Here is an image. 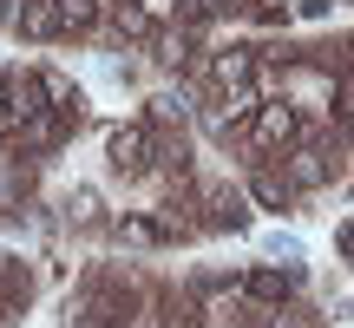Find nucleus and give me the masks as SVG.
<instances>
[{
  "instance_id": "obj_5",
  "label": "nucleus",
  "mask_w": 354,
  "mask_h": 328,
  "mask_svg": "<svg viewBox=\"0 0 354 328\" xmlns=\"http://www.w3.org/2000/svg\"><path fill=\"white\" fill-rule=\"evenodd\" d=\"M250 79H256V53L250 46H223L210 60V86L216 92H223V86H250Z\"/></svg>"
},
{
  "instance_id": "obj_14",
  "label": "nucleus",
  "mask_w": 354,
  "mask_h": 328,
  "mask_svg": "<svg viewBox=\"0 0 354 328\" xmlns=\"http://www.w3.org/2000/svg\"><path fill=\"white\" fill-rule=\"evenodd\" d=\"M342 66H354V33H348V39H342Z\"/></svg>"
},
{
  "instance_id": "obj_11",
  "label": "nucleus",
  "mask_w": 354,
  "mask_h": 328,
  "mask_svg": "<svg viewBox=\"0 0 354 328\" xmlns=\"http://www.w3.org/2000/svg\"><path fill=\"white\" fill-rule=\"evenodd\" d=\"M13 125V73H0V138H7Z\"/></svg>"
},
{
  "instance_id": "obj_12",
  "label": "nucleus",
  "mask_w": 354,
  "mask_h": 328,
  "mask_svg": "<svg viewBox=\"0 0 354 328\" xmlns=\"http://www.w3.org/2000/svg\"><path fill=\"white\" fill-rule=\"evenodd\" d=\"M99 210V190H73V217H92Z\"/></svg>"
},
{
  "instance_id": "obj_8",
  "label": "nucleus",
  "mask_w": 354,
  "mask_h": 328,
  "mask_svg": "<svg viewBox=\"0 0 354 328\" xmlns=\"http://www.w3.org/2000/svg\"><path fill=\"white\" fill-rule=\"evenodd\" d=\"M105 20V0H59V33H92Z\"/></svg>"
},
{
  "instance_id": "obj_6",
  "label": "nucleus",
  "mask_w": 354,
  "mask_h": 328,
  "mask_svg": "<svg viewBox=\"0 0 354 328\" xmlns=\"http://www.w3.org/2000/svg\"><path fill=\"white\" fill-rule=\"evenodd\" d=\"M20 33L26 39H59V0H20Z\"/></svg>"
},
{
  "instance_id": "obj_13",
  "label": "nucleus",
  "mask_w": 354,
  "mask_h": 328,
  "mask_svg": "<svg viewBox=\"0 0 354 328\" xmlns=\"http://www.w3.org/2000/svg\"><path fill=\"white\" fill-rule=\"evenodd\" d=\"M335 243H342V256L354 263V224H342V237H335Z\"/></svg>"
},
{
  "instance_id": "obj_3",
  "label": "nucleus",
  "mask_w": 354,
  "mask_h": 328,
  "mask_svg": "<svg viewBox=\"0 0 354 328\" xmlns=\"http://www.w3.org/2000/svg\"><path fill=\"white\" fill-rule=\"evenodd\" d=\"M250 197L263 203V210H289V203L302 197V190L289 184V171H282V164H269V158H256V171H250Z\"/></svg>"
},
{
  "instance_id": "obj_1",
  "label": "nucleus",
  "mask_w": 354,
  "mask_h": 328,
  "mask_svg": "<svg viewBox=\"0 0 354 328\" xmlns=\"http://www.w3.org/2000/svg\"><path fill=\"white\" fill-rule=\"evenodd\" d=\"M295 138H302V112H295L289 99H263L256 118L243 125V152H250V164L269 158V152H289Z\"/></svg>"
},
{
  "instance_id": "obj_2",
  "label": "nucleus",
  "mask_w": 354,
  "mask_h": 328,
  "mask_svg": "<svg viewBox=\"0 0 354 328\" xmlns=\"http://www.w3.org/2000/svg\"><path fill=\"white\" fill-rule=\"evenodd\" d=\"M151 145H158V131L151 125H118L112 131V145H105V158H112V171H125V177H138V171H151Z\"/></svg>"
},
{
  "instance_id": "obj_4",
  "label": "nucleus",
  "mask_w": 354,
  "mask_h": 328,
  "mask_svg": "<svg viewBox=\"0 0 354 328\" xmlns=\"http://www.w3.org/2000/svg\"><path fill=\"white\" fill-rule=\"evenodd\" d=\"M203 210H210V217H203L210 230H250V203H243L236 190H223V184L203 190Z\"/></svg>"
},
{
  "instance_id": "obj_7",
  "label": "nucleus",
  "mask_w": 354,
  "mask_h": 328,
  "mask_svg": "<svg viewBox=\"0 0 354 328\" xmlns=\"http://www.w3.org/2000/svg\"><path fill=\"white\" fill-rule=\"evenodd\" d=\"M289 289H295V276H282V269H256V276H243V295H250L256 309L289 302Z\"/></svg>"
},
{
  "instance_id": "obj_10",
  "label": "nucleus",
  "mask_w": 354,
  "mask_h": 328,
  "mask_svg": "<svg viewBox=\"0 0 354 328\" xmlns=\"http://www.w3.org/2000/svg\"><path fill=\"white\" fill-rule=\"evenodd\" d=\"M335 99H342V118L354 125V66H342V73H335Z\"/></svg>"
},
{
  "instance_id": "obj_9",
  "label": "nucleus",
  "mask_w": 354,
  "mask_h": 328,
  "mask_svg": "<svg viewBox=\"0 0 354 328\" xmlns=\"http://www.w3.org/2000/svg\"><path fill=\"white\" fill-rule=\"evenodd\" d=\"M151 39H158V66H171V73L190 66V26H177V33H151Z\"/></svg>"
}]
</instances>
